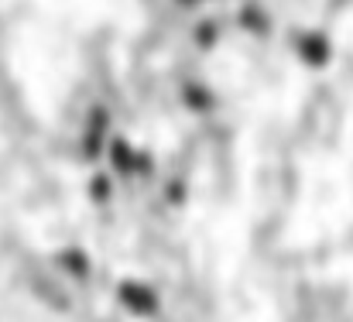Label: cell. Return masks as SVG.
Instances as JSON below:
<instances>
[{
	"label": "cell",
	"mask_w": 353,
	"mask_h": 322,
	"mask_svg": "<svg viewBox=\"0 0 353 322\" xmlns=\"http://www.w3.org/2000/svg\"><path fill=\"white\" fill-rule=\"evenodd\" d=\"M55 261H59L62 271H69V274H76V278H86L90 268H93V261H90V254H86L83 247H69V250H62Z\"/></svg>",
	"instance_id": "3957f363"
},
{
	"label": "cell",
	"mask_w": 353,
	"mask_h": 322,
	"mask_svg": "<svg viewBox=\"0 0 353 322\" xmlns=\"http://www.w3.org/2000/svg\"><path fill=\"white\" fill-rule=\"evenodd\" d=\"M182 3H199V0H182Z\"/></svg>",
	"instance_id": "5b68a950"
},
{
	"label": "cell",
	"mask_w": 353,
	"mask_h": 322,
	"mask_svg": "<svg viewBox=\"0 0 353 322\" xmlns=\"http://www.w3.org/2000/svg\"><path fill=\"white\" fill-rule=\"evenodd\" d=\"M110 161H114L117 172H134V148H127L117 137V141L110 144Z\"/></svg>",
	"instance_id": "277c9868"
},
{
	"label": "cell",
	"mask_w": 353,
	"mask_h": 322,
	"mask_svg": "<svg viewBox=\"0 0 353 322\" xmlns=\"http://www.w3.org/2000/svg\"><path fill=\"white\" fill-rule=\"evenodd\" d=\"M292 52L299 55V62L305 69H326L333 59V45L323 31H299L292 38Z\"/></svg>",
	"instance_id": "6da1fadb"
},
{
	"label": "cell",
	"mask_w": 353,
	"mask_h": 322,
	"mask_svg": "<svg viewBox=\"0 0 353 322\" xmlns=\"http://www.w3.org/2000/svg\"><path fill=\"white\" fill-rule=\"evenodd\" d=\"M117 302L123 309H130L134 316H148V312H158V292L137 278H123L117 285Z\"/></svg>",
	"instance_id": "7a4b0ae2"
}]
</instances>
